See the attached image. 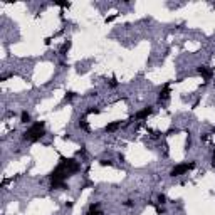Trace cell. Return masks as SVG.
<instances>
[{"mask_svg":"<svg viewBox=\"0 0 215 215\" xmlns=\"http://www.w3.org/2000/svg\"><path fill=\"white\" fill-rule=\"evenodd\" d=\"M108 84H109V88H116V86H118V81H116V77H111Z\"/></svg>","mask_w":215,"mask_h":215,"instance_id":"obj_13","label":"cell"},{"mask_svg":"<svg viewBox=\"0 0 215 215\" xmlns=\"http://www.w3.org/2000/svg\"><path fill=\"white\" fill-rule=\"evenodd\" d=\"M151 113H153V106H146V108H143L141 111H138L136 114H135V118H136V119H145V118H148Z\"/></svg>","mask_w":215,"mask_h":215,"instance_id":"obj_4","label":"cell"},{"mask_svg":"<svg viewBox=\"0 0 215 215\" xmlns=\"http://www.w3.org/2000/svg\"><path fill=\"white\" fill-rule=\"evenodd\" d=\"M168 98H170V86H168V84H165V86H163V89L160 91L158 99H160V101H166Z\"/></svg>","mask_w":215,"mask_h":215,"instance_id":"obj_6","label":"cell"},{"mask_svg":"<svg viewBox=\"0 0 215 215\" xmlns=\"http://www.w3.org/2000/svg\"><path fill=\"white\" fill-rule=\"evenodd\" d=\"M79 128H81V130H86V131H89V125L86 123V119H79Z\"/></svg>","mask_w":215,"mask_h":215,"instance_id":"obj_9","label":"cell"},{"mask_svg":"<svg viewBox=\"0 0 215 215\" xmlns=\"http://www.w3.org/2000/svg\"><path fill=\"white\" fill-rule=\"evenodd\" d=\"M158 203H160V205L166 203V195H165V193H160V195H158Z\"/></svg>","mask_w":215,"mask_h":215,"instance_id":"obj_11","label":"cell"},{"mask_svg":"<svg viewBox=\"0 0 215 215\" xmlns=\"http://www.w3.org/2000/svg\"><path fill=\"white\" fill-rule=\"evenodd\" d=\"M121 126V123L119 121H113V123H109V125H106V128H104V131L106 133H114L118 128Z\"/></svg>","mask_w":215,"mask_h":215,"instance_id":"obj_7","label":"cell"},{"mask_svg":"<svg viewBox=\"0 0 215 215\" xmlns=\"http://www.w3.org/2000/svg\"><path fill=\"white\" fill-rule=\"evenodd\" d=\"M59 7H69V2H57Z\"/></svg>","mask_w":215,"mask_h":215,"instance_id":"obj_17","label":"cell"},{"mask_svg":"<svg viewBox=\"0 0 215 215\" xmlns=\"http://www.w3.org/2000/svg\"><path fill=\"white\" fill-rule=\"evenodd\" d=\"M44 135H46V123H44V121H37V123L30 125L25 131H24L22 138H24L25 141L34 143V141H39L41 138H44Z\"/></svg>","mask_w":215,"mask_h":215,"instance_id":"obj_1","label":"cell"},{"mask_svg":"<svg viewBox=\"0 0 215 215\" xmlns=\"http://www.w3.org/2000/svg\"><path fill=\"white\" fill-rule=\"evenodd\" d=\"M69 47H71V42H66V44L62 46V49H61V54L64 56V54H66V52L69 51Z\"/></svg>","mask_w":215,"mask_h":215,"instance_id":"obj_12","label":"cell"},{"mask_svg":"<svg viewBox=\"0 0 215 215\" xmlns=\"http://www.w3.org/2000/svg\"><path fill=\"white\" fill-rule=\"evenodd\" d=\"M190 146H192V140H190V136H188V140H187V145H185V148H187V150H190Z\"/></svg>","mask_w":215,"mask_h":215,"instance_id":"obj_18","label":"cell"},{"mask_svg":"<svg viewBox=\"0 0 215 215\" xmlns=\"http://www.w3.org/2000/svg\"><path fill=\"white\" fill-rule=\"evenodd\" d=\"M195 168V161H190V163H180V165H175L173 168H172V172H170V177H182V175H185L187 172H190V170H193Z\"/></svg>","mask_w":215,"mask_h":215,"instance_id":"obj_2","label":"cell"},{"mask_svg":"<svg viewBox=\"0 0 215 215\" xmlns=\"http://www.w3.org/2000/svg\"><path fill=\"white\" fill-rule=\"evenodd\" d=\"M116 19V15H111V17H108V19H106V22H113Z\"/></svg>","mask_w":215,"mask_h":215,"instance_id":"obj_19","label":"cell"},{"mask_svg":"<svg viewBox=\"0 0 215 215\" xmlns=\"http://www.w3.org/2000/svg\"><path fill=\"white\" fill-rule=\"evenodd\" d=\"M86 215H101V203L96 202V203H91L89 210L86 212Z\"/></svg>","mask_w":215,"mask_h":215,"instance_id":"obj_5","label":"cell"},{"mask_svg":"<svg viewBox=\"0 0 215 215\" xmlns=\"http://www.w3.org/2000/svg\"><path fill=\"white\" fill-rule=\"evenodd\" d=\"M212 165H215V150H214V153H212Z\"/></svg>","mask_w":215,"mask_h":215,"instance_id":"obj_20","label":"cell"},{"mask_svg":"<svg viewBox=\"0 0 215 215\" xmlns=\"http://www.w3.org/2000/svg\"><path fill=\"white\" fill-rule=\"evenodd\" d=\"M20 123L22 125H29V123H30V114H29L27 111H22L20 113Z\"/></svg>","mask_w":215,"mask_h":215,"instance_id":"obj_8","label":"cell"},{"mask_svg":"<svg viewBox=\"0 0 215 215\" xmlns=\"http://www.w3.org/2000/svg\"><path fill=\"white\" fill-rule=\"evenodd\" d=\"M101 165H103V166H106V165H111V161H109V160H101Z\"/></svg>","mask_w":215,"mask_h":215,"instance_id":"obj_16","label":"cell"},{"mask_svg":"<svg viewBox=\"0 0 215 215\" xmlns=\"http://www.w3.org/2000/svg\"><path fill=\"white\" fill-rule=\"evenodd\" d=\"M74 94H76V93H72V91H69V93H66V101H67V99H72V98H74Z\"/></svg>","mask_w":215,"mask_h":215,"instance_id":"obj_14","label":"cell"},{"mask_svg":"<svg viewBox=\"0 0 215 215\" xmlns=\"http://www.w3.org/2000/svg\"><path fill=\"white\" fill-rule=\"evenodd\" d=\"M101 109L99 108H96V106H91L89 109H88V114H99Z\"/></svg>","mask_w":215,"mask_h":215,"instance_id":"obj_10","label":"cell"},{"mask_svg":"<svg viewBox=\"0 0 215 215\" xmlns=\"http://www.w3.org/2000/svg\"><path fill=\"white\" fill-rule=\"evenodd\" d=\"M123 205H125V207H133V200H125V202H123Z\"/></svg>","mask_w":215,"mask_h":215,"instance_id":"obj_15","label":"cell"},{"mask_svg":"<svg viewBox=\"0 0 215 215\" xmlns=\"http://www.w3.org/2000/svg\"><path fill=\"white\" fill-rule=\"evenodd\" d=\"M197 71H198V74L205 79V81H210V79H212V76H214V69H210L208 66H200Z\"/></svg>","mask_w":215,"mask_h":215,"instance_id":"obj_3","label":"cell"}]
</instances>
